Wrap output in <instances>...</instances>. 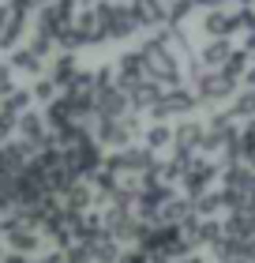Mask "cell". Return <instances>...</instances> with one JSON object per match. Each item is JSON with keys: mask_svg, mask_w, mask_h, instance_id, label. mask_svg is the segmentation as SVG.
Masks as SVG:
<instances>
[{"mask_svg": "<svg viewBox=\"0 0 255 263\" xmlns=\"http://www.w3.org/2000/svg\"><path fill=\"white\" fill-rule=\"evenodd\" d=\"M23 105H27V94H15V98H8L4 109H8V113H15V109H23Z\"/></svg>", "mask_w": 255, "mask_h": 263, "instance_id": "cell-1", "label": "cell"}, {"mask_svg": "<svg viewBox=\"0 0 255 263\" xmlns=\"http://www.w3.org/2000/svg\"><path fill=\"white\" fill-rule=\"evenodd\" d=\"M15 64L19 68H34V57L30 53H15Z\"/></svg>", "mask_w": 255, "mask_h": 263, "instance_id": "cell-4", "label": "cell"}, {"mask_svg": "<svg viewBox=\"0 0 255 263\" xmlns=\"http://www.w3.org/2000/svg\"><path fill=\"white\" fill-rule=\"evenodd\" d=\"M23 132H27L30 139H38V121H34V117H27V121H23Z\"/></svg>", "mask_w": 255, "mask_h": 263, "instance_id": "cell-2", "label": "cell"}, {"mask_svg": "<svg viewBox=\"0 0 255 263\" xmlns=\"http://www.w3.org/2000/svg\"><path fill=\"white\" fill-rule=\"evenodd\" d=\"M8 132H11V113L4 109V117H0V139H4V136H8Z\"/></svg>", "mask_w": 255, "mask_h": 263, "instance_id": "cell-3", "label": "cell"}]
</instances>
